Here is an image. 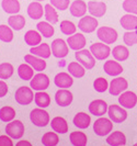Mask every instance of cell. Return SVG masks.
<instances>
[{
  "label": "cell",
  "mask_w": 137,
  "mask_h": 146,
  "mask_svg": "<svg viewBox=\"0 0 137 146\" xmlns=\"http://www.w3.org/2000/svg\"><path fill=\"white\" fill-rule=\"evenodd\" d=\"M35 1H43V0H35Z\"/></svg>",
  "instance_id": "cell-50"
},
{
  "label": "cell",
  "mask_w": 137,
  "mask_h": 146,
  "mask_svg": "<svg viewBox=\"0 0 137 146\" xmlns=\"http://www.w3.org/2000/svg\"><path fill=\"white\" fill-rule=\"evenodd\" d=\"M58 142H59L58 135L54 132H47L42 137V143L45 146H55L58 144Z\"/></svg>",
  "instance_id": "cell-38"
},
{
  "label": "cell",
  "mask_w": 137,
  "mask_h": 146,
  "mask_svg": "<svg viewBox=\"0 0 137 146\" xmlns=\"http://www.w3.org/2000/svg\"><path fill=\"white\" fill-rule=\"evenodd\" d=\"M112 54H113V57L118 60V62H124L130 56V51L127 50L126 46L124 45H117L113 48L112 51Z\"/></svg>",
  "instance_id": "cell-32"
},
{
  "label": "cell",
  "mask_w": 137,
  "mask_h": 146,
  "mask_svg": "<svg viewBox=\"0 0 137 146\" xmlns=\"http://www.w3.org/2000/svg\"><path fill=\"white\" fill-rule=\"evenodd\" d=\"M113 129V121L107 117H100L93 123V131L99 136L108 135Z\"/></svg>",
  "instance_id": "cell-2"
},
{
  "label": "cell",
  "mask_w": 137,
  "mask_h": 146,
  "mask_svg": "<svg viewBox=\"0 0 137 146\" xmlns=\"http://www.w3.org/2000/svg\"><path fill=\"white\" fill-rule=\"evenodd\" d=\"M67 43L69 45V47L73 51H79L85 47L87 43V40L85 35H82L81 33H73L72 35L68 37Z\"/></svg>",
  "instance_id": "cell-16"
},
{
  "label": "cell",
  "mask_w": 137,
  "mask_h": 146,
  "mask_svg": "<svg viewBox=\"0 0 137 146\" xmlns=\"http://www.w3.org/2000/svg\"><path fill=\"white\" fill-rule=\"evenodd\" d=\"M123 41L127 46H132L137 44V30L127 31L123 35Z\"/></svg>",
  "instance_id": "cell-42"
},
{
  "label": "cell",
  "mask_w": 137,
  "mask_h": 146,
  "mask_svg": "<svg viewBox=\"0 0 137 146\" xmlns=\"http://www.w3.org/2000/svg\"><path fill=\"white\" fill-rule=\"evenodd\" d=\"M8 24L15 31H20L25 27V18L20 15H12L8 19Z\"/></svg>",
  "instance_id": "cell-29"
},
{
  "label": "cell",
  "mask_w": 137,
  "mask_h": 146,
  "mask_svg": "<svg viewBox=\"0 0 137 146\" xmlns=\"http://www.w3.org/2000/svg\"><path fill=\"white\" fill-rule=\"evenodd\" d=\"M68 43L65 42L62 38H56L53 41L52 43V53L55 57L57 58H64L68 55L69 53V48H68Z\"/></svg>",
  "instance_id": "cell-5"
},
{
  "label": "cell",
  "mask_w": 137,
  "mask_h": 146,
  "mask_svg": "<svg viewBox=\"0 0 137 146\" xmlns=\"http://www.w3.org/2000/svg\"><path fill=\"white\" fill-rule=\"evenodd\" d=\"M13 74V66L9 63L0 64V79H8Z\"/></svg>",
  "instance_id": "cell-41"
},
{
  "label": "cell",
  "mask_w": 137,
  "mask_h": 146,
  "mask_svg": "<svg viewBox=\"0 0 137 146\" xmlns=\"http://www.w3.org/2000/svg\"><path fill=\"white\" fill-rule=\"evenodd\" d=\"M1 7L5 12L10 15H17L20 11V2L19 0H2Z\"/></svg>",
  "instance_id": "cell-28"
},
{
  "label": "cell",
  "mask_w": 137,
  "mask_h": 146,
  "mask_svg": "<svg viewBox=\"0 0 137 146\" xmlns=\"http://www.w3.org/2000/svg\"><path fill=\"white\" fill-rule=\"evenodd\" d=\"M78 28L85 33H91L98 28V20L93 15H83L78 22Z\"/></svg>",
  "instance_id": "cell-8"
},
{
  "label": "cell",
  "mask_w": 137,
  "mask_h": 146,
  "mask_svg": "<svg viewBox=\"0 0 137 146\" xmlns=\"http://www.w3.org/2000/svg\"><path fill=\"white\" fill-rule=\"evenodd\" d=\"M128 88V82L123 77H116L115 79L111 81L109 91L112 96H120Z\"/></svg>",
  "instance_id": "cell-12"
},
{
  "label": "cell",
  "mask_w": 137,
  "mask_h": 146,
  "mask_svg": "<svg viewBox=\"0 0 137 146\" xmlns=\"http://www.w3.org/2000/svg\"><path fill=\"white\" fill-rule=\"evenodd\" d=\"M17 146H32V144L30 143L29 141H20V142H18L17 143Z\"/></svg>",
  "instance_id": "cell-49"
},
{
  "label": "cell",
  "mask_w": 137,
  "mask_h": 146,
  "mask_svg": "<svg viewBox=\"0 0 137 146\" xmlns=\"http://www.w3.org/2000/svg\"><path fill=\"white\" fill-rule=\"evenodd\" d=\"M108 113L109 117L114 123H122L127 119V112L120 106H116V104H112L109 107Z\"/></svg>",
  "instance_id": "cell-10"
},
{
  "label": "cell",
  "mask_w": 137,
  "mask_h": 146,
  "mask_svg": "<svg viewBox=\"0 0 137 146\" xmlns=\"http://www.w3.org/2000/svg\"><path fill=\"white\" fill-rule=\"evenodd\" d=\"M72 98H73L72 94L65 88L59 89L55 95V100L58 106H60V107H68L72 102Z\"/></svg>",
  "instance_id": "cell-17"
},
{
  "label": "cell",
  "mask_w": 137,
  "mask_h": 146,
  "mask_svg": "<svg viewBox=\"0 0 137 146\" xmlns=\"http://www.w3.org/2000/svg\"><path fill=\"white\" fill-rule=\"evenodd\" d=\"M37 30L44 37H47V38L52 37L54 34V28L48 22H40L37 24Z\"/></svg>",
  "instance_id": "cell-39"
},
{
  "label": "cell",
  "mask_w": 137,
  "mask_h": 146,
  "mask_svg": "<svg viewBox=\"0 0 137 146\" xmlns=\"http://www.w3.org/2000/svg\"><path fill=\"white\" fill-rule=\"evenodd\" d=\"M107 143L111 146H121L126 144V136L121 131H115L110 134L107 139Z\"/></svg>",
  "instance_id": "cell-24"
},
{
  "label": "cell",
  "mask_w": 137,
  "mask_h": 146,
  "mask_svg": "<svg viewBox=\"0 0 137 146\" xmlns=\"http://www.w3.org/2000/svg\"><path fill=\"white\" fill-rule=\"evenodd\" d=\"M135 146H137V143H136V144H135Z\"/></svg>",
  "instance_id": "cell-51"
},
{
  "label": "cell",
  "mask_w": 137,
  "mask_h": 146,
  "mask_svg": "<svg viewBox=\"0 0 137 146\" xmlns=\"http://www.w3.org/2000/svg\"><path fill=\"white\" fill-rule=\"evenodd\" d=\"M24 60H25V63H28L29 65H31L37 72H42V70H44L46 68V62L42 57H38L36 55H33V54L25 55L24 56Z\"/></svg>",
  "instance_id": "cell-18"
},
{
  "label": "cell",
  "mask_w": 137,
  "mask_h": 146,
  "mask_svg": "<svg viewBox=\"0 0 137 146\" xmlns=\"http://www.w3.org/2000/svg\"><path fill=\"white\" fill-rule=\"evenodd\" d=\"M0 40L3 42H11L13 40V32L10 28V25H0Z\"/></svg>",
  "instance_id": "cell-40"
},
{
  "label": "cell",
  "mask_w": 137,
  "mask_h": 146,
  "mask_svg": "<svg viewBox=\"0 0 137 146\" xmlns=\"http://www.w3.org/2000/svg\"><path fill=\"white\" fill-rule=\"evenodd\" d=\"M34 99V95L32 89L29 87H20L17 91H15V100L17 102L22 104V106H28L33 101Z\"/></svg>",
  "instance_id": "cell-6"
},
{
  "label": "cell",
  "mask_w": 137,
  "mask_h": 146,
  "mask_svg": "<svg viewBox=\"0 0 137 146\" xmlns=\"http://www.w3.org/2000/svg\"><path fill=\"white\" fill-rule=\"evenodd\" d=\"M93 88L95 91L98 92H104L109 89V84L105 78L103 77H99L97 78L93 82Z\"/></svg>",
  "instance_id": "cell-44"
},
{
  "label": "cell",
  "mask_w": 137,
  "mask_h": 146,
  "mask_svg": "<svg viewBox=\"0 0 137 146\" xmlns=\"http://www.w3.org/2000/svg\"><path fill=\"white\" fill-rule=\"evenodd\" d=\"M97 35L99 40L105 44H113L117 40V32L115 29L110 27H101L98 29Z\"/></svg>",
  "instance_id": "cell-4"
},
{
  "label": "cell",
  "mask_w": 137,
  "mask_h": 146,
  "mask_svg": "<svg viewBox=\"0 0 137 146\" xmlns=\"http://www.w3.org/2000/svg\"><path fill=\"white\" fill-rule=\"evenodd\" d=\"M103 69L109 76H118L123 73L122 65H120V63L115 60H107L103 65Z\"/></svg>",
  "instance_id": "cell-23"
},
{
  "label": "cell",
  "mask_w": 137,
  "mask_h": 146,
  "mask_svg": "<svg viewBox=\"0 0 137 146\" xmlns=\"http://www.w3.org/2000/svg\"><path fill=\"white\" fill-rule=\"evenodd\" d=\"M68 70H69V74L76 77V78H81L85 76V73H86V68L85 66H82L79 62H72L68 65Z\"/></svg>",
  "instance_id": "cell-34"
},
{
  "label": "cell",
  "mask_w": 137,
  "mask_h": 146,
  "mask_svg": "<svg viewBox=\"0 0 137 146\" xmlns=\"http://www.w3.org/2000/svg\"><path fill=\"white\" fill-rule=\"evenodd\" d=\"M44 12H45V9H43L40 1H34V2L30 3V6L28 7V15L33 20L41 19L43 17Z\"/></svg>",
  "instance_id": "cell-22"
},
{
  "label": "cell",
  "mask_w": 137,
  "mask_h": 146,
  "mask_svg": "<svg viewBox=\"0 0 137 146\" xmlns=\"http://www.w3.org/2000/svg\"><path fill=\"white\" fill-rule=\"evenodd\" d=\"M44 9H45L44 15H45V19H46V21L52 23V24L57 23L58 22V15H57L56 10H55L56 8L54 7V6H52L51 3H47Z\"/></svg>",
  "instance_id": "cell-36"
},
{
  "label": "cell",
  "mask_w": 137,
  "mask_h": 146,
  "mask_svg": "<svg viewBox=\"0 0 137 146\" xmlns=\"http://www.w3.org/2000/svg\"><path fill=\"white\" fill-rule=\"evenodd\" d=\"M69 3H70V0H51V5L54 7L60 10V11H64L67 8L69 7Z\"/></svg>",
  "instance_id": "cell-46"
},
{
  "label": "cell",
  "mask_w": 137,
  "mask_h": 146,
  "mask_svg": "<svg viewBox=\"0 0 137 146\" xmlns=\"http://www.w3.org/2000/svg\"><path fill=\"white\" fill-rule=\"evenodd\" d=\"M87 8H88V5L85 1L75 0L70 5V13H71V15L76 17V18H82L83 15H86Z\"/></svg>",
  "instance_id": "cell-19"
},
{
  "label": "cell",
  "mask_w": 137,
  "mask_h": 146,
  "mask_svg": "<svg viewBox=\"0 0 137 146\" xmlns=\"http://www.w3.org/2000/svg\"><path fill=\"white\" fill-rule=\"evenodd\" d=\"M60 31L66 35H72L76 32V25L71 21L64 20L60 22Z\"/></svg>",
  "instance_id": "cell-43"
},
{
  "label": "cell",
  "mask_w": 137,
  "mask_h": 146,
  "mask_svg": "<svg viewBox=\"0 0 137 146\" xmlns=\"http://www.w3.org/2000/svg\"><path fill=\"white\" fill-rule=\"evenodd\" d=\"M121 25L127 31H133V30H137V15H132V13H127V15H122L121 18Z\"/></svg>",
  "instance_id": "cell-21"
},
{
  "label": "cell",
  "mask_w": 137,
  "mask_h": 146,
  "mask_svg": "<svg viewBox=\"0 0 137 146\" xmlns=\"http://www.w3.org/2000/svg\"><path fill=\"white\" fill-rule=\"evenodd\" d=\"M118 102L123 108L133 109L137 104V96L133 91H124L118 97Z\"/></svg>",
  "instance_id": "cell-14"
},
{
  "label": "cell",
  "mask_w": 137,
  "mask_h": 146,
  "mask_svg": "<svg viewBox=\"0 0 137 146\" xmlns=\"http://www.w3.org/2000/svg\"><path fill=\"white\" fill-rule=\"evenodd\" d=\"M123 9L127 13L137 15V0H124L123 1Z\"/></svg>",
  "instance_id": "cell-45"
},
{
  "label": "cell",
  "mask_w": 137,
  "mask_h": 146,
  "mask_svg": "<svg viewBox=\"0 0 137 146\" xmlns=\"http://www.w3.org/2000/svg\"><path fill=\"white\" fill-rule=\"evenodd\" d=\"M8 90H9V88H8L7 84L5 81L0 80V98H2V97L7 95Z\"/></svg>",
  "instance_id": "cell-48"
},
{
  "label": "cell",
  "mask_w": 137,
  "mask_h": 146,
  "mask_svg": "<svg viewBox=\"0 0 137 146\" xmlns=\"http://www.w3.org/2000/svg\"><path fill=\"white\" fill-rule=\"evenodd\" d=\"M34 100H35L36 106H38L40 108H47L51 104V98L48 94L44 92V91H37L34 96Z\"/></svg>",
  "instance_id": "cell-35"
},
{
  "label": "cell",
  "mask_w": 137,
  "mask_h": 146,
  "mask_svg": "<svg viewBox=\"0 0 137 146\" xmlns=\"http://www.w3.org/2000/svg\"><path fill=\"white\" fill-rule=\"evenodd\" d=\"M33 67L31 65L26 64H21L18 68V74L20 76L22 80H31L34 76V72H33Z\"/></svg>",
  "instance_id": "cell-30"
},
{
  "label": "cell",
  "mask_w": 137,
  "mask_h": 146,
  "mask_svg": "<svg viewBox=\"0 0 137 146\" xmlns=\"http://www.w3.org/2000/svg\"><path fill=\"white\" fill-rule=\"evenodd\" d=\"M15 117V111L11 107H3L0 109V120L3 122H11Z\"/></svg>",
  "instance_id": "cell-37"
},
{
  "label": "cell",
  "mask_w": 137,
  "mask_h": 146,
  "mask_svg": "<svg viewBox=\"0 0 137 146\" xmlns=\"http://www.w3.org/2000/svg\"><path fill=\"white\" fill-rule=\"evenodd\" d=\"M12 139L9 135H1L0 136V146H12Z\"/></svg>",
  "instance_id": "cell-47"
},
{
  "label": "cell",
  "mask_w": 137,
  "mask_h": 146,
  "mask_svg": "<svg viewBox=\"0 0 137 146\" xmlns=\"http://www.w3.org/2000/svg\"><path fill=\"white\" fill-rule=\"evenodd\" d=\"M24 131H25L24 125L19 120L11 121L6 126V133L11 139H21L24 134Z\"/></svg>",
  "instance_id": "cell-7"
},
{
  "label": "cell",
  "mask_w": 137,
  "mask_h": 146,
  "mask_svg": "<svg viewBox=\"0 0 137 146\" xmlns=\"http://www.w3.org/2000/svg\"><path fill=\"white\" fill-rule=\"evenodd\" d=\"M108 109L109 108L107 102L104 100H101V99L93 100L89 104V111H90L91 114H93L94 117H102L103 114L107 113Z\"/></svg>",
  "instance_id": "cell-15"
},
{
  "label": "cell",
  "mask_w": 137,
  "mask_h": 146,
  "mask_svg": "<svg viewBox=\"0 0 137 146\" xmlns=\"http://www.w3.org/2000/svg\"><path fill=\"white\" fill-rule=\"evenodd\" d=\"M90 51L93 54V56L99 60H103V59L108 58L109 55L112 54L111 53V48L108 46V44L105 43H94L90 46Z\"/></svg>",
  "instance_id": "cell-9"
},
{
  "label": "cell",
  "mask_w": 137,
  "mask_h": 146,
  "mask_svg": "<svg viewBox=\"0 0 137 146\" xmlns=\"http://www.w3.org/2000/svg\"><path fill=\"white\" fill-rule=\"evenodd\" d=\"M88 11L95 18H101L107 12V5L101 0H91L88 2Z\"/></svg>",
  "instance_id": "cell-13"
},
{
  "label": "cell",
  "mask_w": 137,
  "mask_h": 146,
  "mask_svg": "<svg viewBox=\"0 0 137 146\" xmlns=\"http://www.w3.org/2000/svg\"><path fill=\"white\" fill-rule=\"evenodd\" d=\"M30 119L32 123L38 127H44L50 123V115L43 108L32 110L30 114Z\"/></svg>",
  "instance_id": "cell-1"
},
{
  "label": "cell",
  "mask_w": 137,
  "mask_h": 146,
  "mask_svg": "<svg viewBox=\"0 0 137 146\" xmlns=\"http://www.w3.org/2000/svg\"><path fill=\"white\" fill-rule=\"evenodd\" d=\"M69 139L71 144L75 146H86L88 143L87 135L83 132H71Z\"/></svg>",
  "instance_id": "cell-33"
},
{
  "label": "cell",
  "mask_w": 137,
  "mask_h": 146,
  "mask_svg": "<svg viewBox=\"0 0 137 146\" xmlns=\"http://www.w3.org/2000/svg\"><path fill=\"white\" fill-rule=\"evenodd\" d=\"M52 129L54 130V132L59 133V134H65L68 132V124L64 117H56L52 120Z\"/></svg>",
  "instance_id": "cell-26"
},
{
  "label": "cell",
  "mask_w": 137,
  "mask_h": 146,
  "mask_svg": "<svg viewBox=\"0 0 137 146\" xmlns=\"http://www.w3.org/2000/svg\"><path fill=\"white\" fill-rule=\"evenodd\" d=\"M30 53L38 56V57H42V58H48L52 54V48L50 47L48 44L43 43L36 45V46H32L30 50Z\"/></svg>",
  "instance_id": "cell-20"
},
{
  "label": "cell",
  "mask_w": 137,
  "mask_h": 146,
  "mask_svg": "<svg viewBox=\"0 0 137 146\" xmlns=\"http://www.w3.org/2000/svg\"><path fill=\"white\" fill-rule=\"evenodd\" d=\"M91 122V117L85 112H79L73 117V124L78 129H87Z\"/></svg>",
  "instance_id": "cell-27"
},
{
  "label": "cell",
  "mask_w": 137,
  "mask_h": 146,
  "mask_svg": "<svg viewBox=\"0 0 137 146\" xmlns=\"http://www.w3.org/2000/svg\"><path fill=\"white\" fill-rule=\"evenodd\" d=\"M50 86V79L45 74L38 73L31 79V88L36 91H44Z\"/></svg>",
  "instance_id": "cell-11"
},
{
  "label": "cell",
  "mask_w": 137,
  "mask_h": 146,
  "mask_svg": "<svg viewBox=\"0 0 137 146\" xmlns=\"http://www.w3.org/2000/svg\"><path fill=\"white\" fill-rule=\"evenodd\" d=\"M55 85L58 88H69L71 87L73 79L71 78V76L67 73H59L55 76V79H54Z\"/></svg>",
  "instance_id": "cell-25"
},
{
  "label": "cell",
  "mask_w": 137,
  "mask_h": 146,
  "mask_svg": "<svg viewBox=\"0 0 137 146\" xmlns=\"http://www.w3.org/2000/svg\"><path fill=\"white\" fill-rule=\"evenodd\" d=\"M76 59L79 62L82 66H85L86 69H91L93 68L95 65V57L93 56V54L91 53V51L89 50H79L76 52L75 54Z\"/></svg>",
  "instance_id": "cell-3"
},
{
  "label": "cell",
  "mask_w": 137,
  "mask_h": 146,
  "mask_svg": "<svg viewBox=\"0 0 137 146\" xmlns=\"http://www.w3.org/2000/svg\"><path fill=\"white\" fill-rule=\"evenodd\" d=\"M24 41L30 46H36V45L41 44L42 36H41V34L37 31L30 30V31H28L25 33V35H24Z\"/></svg>",
  "instance_id": "cell-31"
}]
</instances>
